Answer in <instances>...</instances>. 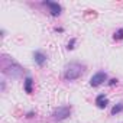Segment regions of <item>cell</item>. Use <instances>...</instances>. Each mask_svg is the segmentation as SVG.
<instances>
[{"label":"cell","instance_id":"obj_1","mask_svg":"<svg viewBox=\"0 0 123 123\" xmlns=\"http://www.w3.org/2000/svg\"><path fill=\"white\" fill-rule=\"evenodd\" d=\"M84 73V65L80 64V62H71L65 67V71H64V78L67 81H74L77 78H80Z\"/></svg>","mask_w":123,"mask_h":123},{"label":"cell","instance_id":"obj_2","mask_svg":"<svg viewBox=\"0 0 123 123\" xmlns=\"http://www.w3.org/2000/svg\"><path fill=\"white\" fill-rule=\"evenodd\" d=\"M3 73L10 78H19L23 75V68L16 62V61H3Z\"/></svg>","mask_w":123,"mask_h":123},{"label":"cell","instance_id":"obj_3","mask_svg":"<svg viewBox=\"0 0 123 123\" xmlns=\"http://www.w3.org/2000/svg\"><path fill=\"white\" fill-rule=\"evenodd\" d=\"M70 116H71V106H59V107H56V109L52 111L54 120H58V122L65 120V119H68Z\"/></svg>","mask_w":123,"mask_h":123},{"label":"cell","instance_id":"obj_4","mask_svg":"<svg viewBox=\"0 0 123 123\" xmlns=\"http://www.w3.org/2000/svg\"><path fill=\"white\" fill-rule=\"evenodd\" d=\"M104 81H107V74H106L104 71H98V73H96V74L91 77L90 86H91V87H98V86H101Z\"/></svg>","mask_w":123,"mask_h":123},{"label":"cell","instance_id":"obj_5","mask_svg":"<svg viewBox=\"0 0 123 123\" xmlns=\"http://www.w3.org/2000/svg\"><path fill=\"white\" fill-rule=\"evenodd\" d=\"M43 6H46V7L49 9V13H51V16H54V18L59 16L61 12H62V7H61V5L54 3V2H43Z\"/></svg>","mask_w":123,"mask_h":123},{"label":"cell","instance_id":"obj_6","mask_svg":"<svg viewBox=\"0 0 123 123\" xmlns=\"http://www.w3.org/2000/svg\"><path fill=\"white\" fill-rule=\"evenodd\" d=\"M33 61H35L36 65L43 67L45 62H46V55H45L42 51H35V52H33Z\"/></svg>","mask_w":123,"mask_h":123},{"label":"cell","instance_id":"obj_7","mask_svg":"<svg viewBox=\"0 0 123 123\" xmlns=\"http://www.w3.org/2000/svg\"><path fill=\"white\" fill-rule=\"evenodd\" d=\"M107 104H109V98H107L104 94H98V96L96 97V106H97L98 109H106Z\"/></svg>","mask_w":123,"mask_h":123},{"label":"cell","instance_id":"obj_8","mask_svg":"<svg viewBox=\"0 0 123 123\" xmlns=\"http://www.w3.org/2000/svg\"><path fill=\"white\" fill-rule=\"evenodd\" d=\"M23 88H25V91L28 93V94H32L33 93V80H32V77H26L25 78V81H23Z\"/></svg>","mask_w":123,"mask_h":123},{"label":"cell","instance_id":"obj_9","mask_svg":"<svg viewBox=\"0 0 123 123\" xmlns=\"http://www.w3.org/2000/svg\"><path fill=\"white\" fill-rule=\"evenodd\" d=\"M122 111H123V103H117V104H114L113 109H111V116H116V114H119V113H122Z\"/></svg>","mask_w":123,"mask_h":123},{"label":"cell","instance_id":"obj_10","mask_svg":"<svg viewBox=\"0 0 123 123\" xmlns=\"http://www.w3.org/2000/svg\"><path fill=\"white\" fill-rule=\"evenodd\" d=\"M113 39H114V41H122V39H123V28H120V29H117V31L114 32Z\"/></svg>","mask_w":123,"mask_h":123},{"label":"cell","instance_id":"obj_11","mask_svg":"<svg viewBox=\"0 0 123 123\" xmlns=\"http://www.w3.org/2000/svg\"><path fill=\"white\" fill-rule=\"evenodd\" d=\"M75 42H77V39L75 38H71L70 41H68V43H67V49H74V45H75Z\"/></svg>","mask_w":123,"mask_h":123},{"label":"cell","instance_id":"obj_12","mask_svg":"<svg viewBox=\"0 0 123 123\" xmlns=\"http://www.w3.org/2000/svg\"><path fill=\"white\" fill-rule=\"evenodd\" d=\"M114 84H117V80H116V78H111V80L109 81V86H114Z\"/></svg>","mask_w":123,"mask_h":123},{"label":"cell","instance_id":"obj_13","mask_svg":"<svg viewBox=\"0 0 123 123\" xmlns=\"http://www.w3.org/2000/svg\"><path fill=\"white\" fill-rule=\"evenodd\" d=\"M33 114H35V111H29V113L26 114V117H33Z\"/></svg>","mask_w":123,"mask_h":123},{"label":"cell","instance_id":"obj_14","mask_svg":"<svg viewBox=\"0 0 123 123\" xmlns=\"http://www.w3.org/2000/svg\"><path fill=\"white\" fill-rule=\"evenodd\" d=\"M55 31H56V32H62L64 29H62V28H55Z\"/></svg>","mask_w":123,"mask_h":123}]
</instances>
